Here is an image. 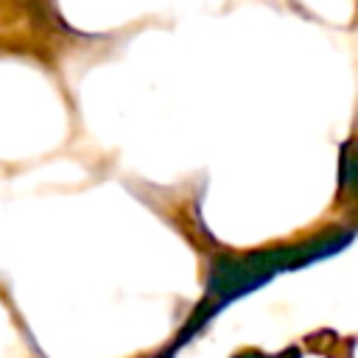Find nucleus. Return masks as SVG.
I'll return each mask as SVG.
<instances>
[]
</instances>
